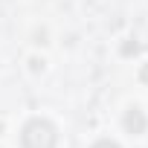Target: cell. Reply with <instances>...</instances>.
<instances>
[{"label": "cell", "mask_w": 148, "mask_h": 148, "mask_svg": "<svg viewBox=\"0 0 148 148\" xmlns=\"http://www.w3.org/2000/svg\"><path fill=\"white\" fill-rule=\"evenodd\" d=\"M21 142H23V148H55L58 131L47 119H29L21 131Z\"/></svg>", "instance_id": "1"}, {"label": "cell", "mask_w": 148, "mask_h": 148, "mask_svg": "<svg viewBox=\"0 0 148 148\" xmlns=\"http://www.w3.org/2000/svg\"><path fill=\"white\" fill-rule=\"evenodd\" d=\"M125 128H128V134H142L145 128H148V119H145V113L134 105V108H128V113H125Z\"/></svg>", "instance_id": "2"}, {"label": "cell", "mask_w": 148, "mask_h": 148, "mask_svg": "<svg viewBox=\"0 0 148 148\" xmlns=\"http://www.w3.org/2000/svg\"><path fill=\"white\" fill-rule=\"evenodd\" d=\"M90 148H119V142H113V139H99V142H93Z\"/></svg>", "instance_id": "3"}, {"label": "cell", "mask_w": 148, "mask_h": 148, "mask_svg": "<svg viewBox=\"0 0 148 148\" xmlns=\"http://www.w3.org/2000/svg\"><path fill=\"white\" fill-rule=\"evenodd\" d=\"M142 82H148V64L142 67Z\"/></svg>", "instance_id": "4"}]
</instances>
